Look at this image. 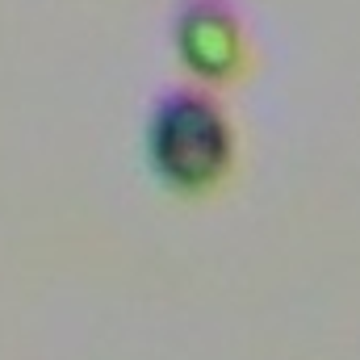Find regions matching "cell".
Listing matches in <instances>:
<instances>
[{
	"label": "cell",
	"instance_id": "6da1fadb",
	"mask_svg": "<svg viewBox=\"0 0 360 360\" xmlns=\"http://www.w3.org/2000/svg\"><path fill=\"white\" fill-rule=\"evenodd\" d=\"M143 147L147 168L168 193L197 197L231 172L235 130L226 109L205 84H180L151 105Z\"/></svg>",
	"mask_w": 360,
	"mask_h": 360
},
{
	"label": "cell",
	"instance_id": "7a4b0ae2",
	"mask_svg": "<svg viewBox=\"0 0 360 360\" xmlns=\"http://www.w3.org/2000/svg\"><path fill=\"white\" fill-rule=\"evenodd\" d=\"M172 46L197 84H226L243 72L248 38L226 0H180L172 17Z\"/></svg>",
	"mask_w": 360,
	"mask_h": 360
}]
</instances>
